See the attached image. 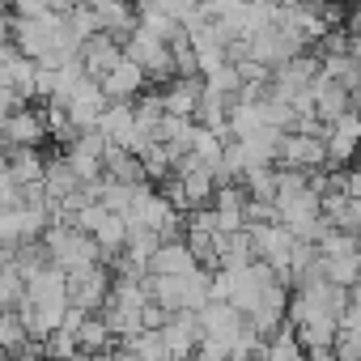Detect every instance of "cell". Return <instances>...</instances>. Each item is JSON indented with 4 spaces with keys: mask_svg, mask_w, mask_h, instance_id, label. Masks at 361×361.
Here are the masks:
<instances>
[{
    "mask_svg": "<svg viewBox=\"0 0 361 361\" xmlns=\"http://www.w3.org/2000/svg\"><path fill=\"white\" fill-rule=\"evenodd\" d=\"M161 336H166V348L174 353V361H183V357L200 353V344H204L200 310H174V314H170V323L161 327Z\"/></svg>",
    "mask_w": 361,
    "mask_h": 361,
    "instance_id": "obj_5",
    "label": "cell"
},
{
    "mask_svg": "<svg viewBox=\"0 0 361 361\" xmlns=\"http://www.w3.org/2000/svg\"><path fill=\"white\" fill-rule=\"evenodd\" d=\"M357 153H361V115L348 111V115H340L336 123H327V166L340 170V166H348Z\"/></svg>",
    "mask_w": 361,
    "mask_h": 361,
    "instance_id": "obj_8",
    "label": "cell"
},
{
    "mask_svg": "<svg viewBox=\"0 0 361 361\" xmlns=\"http://www.w3.org/2000/svg\"><path fill=\"white\" fill-rule=\"evenodd\" d=\"M132 353H140L145 361H174V353L166 348V336L161 331H140V336H128L123 340Z\"/></svg>",
    "mask_w": 361,
    "mask_h": 361,
    "instance_id": "obj_25",
    "label": "cell"
},
{
    "mask_svg": "<svg viewBox=\"0 0 361 361\" xmlns=\"http://www.w3.org/2000/svg\"><path fill=\"white\" fill-rule=\"evenodd\" d=\"M196 268H204V264L192 255L188 243H161V251H157L153 264H149V276H188V272H196Z\"/></svg>",
    "mask_w": 361,
    "mask_h": 361,
    "instance_id": "obj_14",
    "label": "cell"
},
{
    "mask_svg": "<svg viewBox=\"0 0 361 361\" xmlns=\"http://www.w3.org/2000/svg\"><path fill=\"white\" fill-rule=\"evenodd\" d=\"M81 188V178H77V170H73V161L60 153V157H51L47 161V174H43V192L51 196V204H60L64 196H73Z\"/></svg>",
    "mask_w": 361,
    "mask_h": 361,
    "instance_id": "obj_16",
    "label": "cell"
},
{
    "mask_svg": "<svg viewBox=\"0 0 361 361\" xmlns=\"http://www.w3.org/2000/svg\"><path fill=\"white\" fill-rule=\"evenodd\" d=\"M43 247L51 255V264H60L64 272H77V268H90V264H102V247L94 234L77 230V226H64L56 221L47 234H43Z\"/></svg>",
    "mask_w": 361,
    "mask_h": 361,
    "instance_id": "obj_1",
    "label": "cell"
},
{
    "mask_svg": "<svg viewBox=\"0 0 361 361\" xmlns=\"http://www.w3.org/2000/svg\"><path fill=\"white\" fill-rule=\"evenodd\" d=\"M136 188L140 183H115V178H106V183H102V204L111 213H123L128 217V209L136 204Z\"/></svg>",
    "mask_w": 361,
    "mask_h": 361,
    "instance_id": "obj_27",
    "label": "cell"
},
{
    "mask_svg": "<svg viewBox=\"0 0 361 361\" xmlns=\"http://www.w3.org/2000/svg\"><path fill=\"white\" fill-rule=\"evenodd\" d=\"M344 196L361 204V166H353V170H344Z\"/></svg>",
    "mask_w": 361,
    "mask_h": 361,
    "instance_id": "obj_30",
    "label": "cell"
},
{
    "mask_svg": "<svg viewBox=\"0 0 361 361\" xmlns=\"http://www.w3.org/2000/svg\"><path fill=\"white\" fill-rule=\"evenodd\" d=\"M64 106H68V115H73V128H77V132H90V128H98V119H102V111L111 106V98H106V90H102L98 77H85V81L77 85V94H73Z\"/></svg>",
    "mask_w": 361,
    "mask_h": 361,
    "instance_id": "obj_6",
    "label": "cell"
},
{
    "mask_svg": "<svg viewBox=\"0 0 361 361\" xmlns=\"http://www.w3.org/2000/svg\"><path fill=\"white\" fill-rule=\"evenodd\" d=\"M77 340H81V348H85V357H94V353H106L119 336L111 331V323L102 319V314H90L85 319V327L77 331Z\"/></svg>",
    "mask_w": 361,
    "mask_h": 361,
    "instance_id": "obj_21",
    "label": "cell"
},
{
    "mask_svg": "<svg viewBox=\"0 0 361 361\" xmlns=\"http://www.w3.org/2000/svg\"><path fill=\"white\" fill-rule=\"evenodd\" d=\"M217 255H221V268H247V264H255L251 230H243V234H221V238H217Z\"/></svg>",
    "mask_w": 361,
    "mask_h": 361,
    "instance_id": "obj_19",
    "label": "cell"
},
{
    "mask_svg": "<svg viewBox=\"0 0 361 361\" xmlns=\"http://www.w3.org/2000/svg\"><path fill=\"white\" fill-rule=\"evenodd\" d=\"M251 230V243H255V259H264V264H272L281 276L289 272V264H293V251H298V234L285 226V221H264V226H247Z\"/></svg>",
    "mask_w": 361,
    "mask_h": 361,
    "instance_id": "obj_3",
    "label": "cell"
},
{
    "mask_svg": "<svg viewBox=\"0 0 361 361\" xmlns=\"http://www.w3.org/2000/svg\"><path fill=\"white\" fill-rule=\"evenodd\" d=\"M276 166H289V170H323V166H327V136H314V132H285Z\"/></svg>",
    "mask_w": 361,
    "mask_h": 361,
    "instance_id": "obj_4",
    "label": "cell"
},
{
    "mask_svg": "<svg viewBox=\"0 0 361 361\" xmlns=\"http://www.w3.org/2000/svg\"><path fill=\"white\" fill-rule=\"evenodd\" d=\"M353 111L361 115V90H353Z\"/></svg>",
    "mask_w": 361,
    "mask_h": 361,
    "instance_id": "obj_33",
    "label": "cell"
},
{
    "mask_svg": "<svg viewBox=\"0 0 361 361\" xmlns=\"http://www.w3.org/2000/svg\"><path fill=\"white\" fill-rule=\"evenodd\" d=\"M323 5H344V0H323Z\"/></svg>",
    "mask_w": 361,
    "mask_h": 361,
    "instance_id": "obj_34",
    "label": "cell"
},
{
    "mask_svg": "<svg viewBox=\"0 0 361 361\" xmlns=\"http://www.w3.org/2000/svg\"><path fill=\"white\" fill-rule=\"evenodd\" d=\"M247 5V0H204V13L209 18H230V13H238Z\"/></svg>",
    "mask_w": 361,
    "mask_h": 361,
    "instance_id": "obj_29",
    "label": "cell"
},
{
    "mask_svg": "<svg viewBox=\"0 0 361 361\" xmlns=\"http://www.w3.org/2000/svg\"><path fill=\"white\" fill-rule=\"evenodd\" d=\"M85 361H115V348H106V353H94V357H85Z\"/></svg>",
    "mask_w": 361,
    "mask_h": 361,
    "instance_id": "obj_31",
    "label": "cell"
},
{
    "mask_svg": "<svg viewBox=\"0 0 361 361\" xmlns=\"http://www.w3.org/2000/svg\"><path fill=\"white\" fill-rule=\"evenodd\" d=\"M51 136L47 128V111L39 106H26L18 115H5V149H39L43 140Z\"/></svg>",
    "mask_w": 361,
    "mask_h": 361,
    "instance_id": "obj_7",
    "label": "cell"
},
{
    "mask_svg": "<svg viewBox=\"0 0 361 361\" xmlns=\"http://www.w3.org/2000/svg\"><path fill=\"white\" fill-rule=\"evenodd\" d=\"M106 178H115V183H149V170L140 161V153H128V149H115L106 153Z\"/></svg>",
    "mask_w": 361,
    "mask_h": 361,
    "instance_id": "obj_18",
    "label": "cell"
},
{
    "mask_svg": "<svg viewBox=\"0 0 361 361\" xmlns=\"http://www.w3.org/2000/svg\"><path fill=\"white\" fill-rule=\"evenodd\" d=\"M310 98H314V115H319L323 123H336L340 115L353 111V90H344V85H340L336 77H327V73H319Z\"/></svg>",
    "mask_w": 361,
    "mask_h": 361,
    "instance_id": "obj_11",
    "label": "cell"
},
{
    "mask_svg": "<svg viewBox=\"0 0 361 361\" xmlns=\"http://www.w3.org/2000/svg\"><path fill=\"white\" fill-rule=\"evenodd\" d=\"M123 39H115V35H94L90 43H85V51H81V60H85V68H90V77H106L111 68H119L123 64Z\"/></svg>",
    "mask_w": 361,
    "mask_h": 361,
    "instance_id": "obj_13",
    "label": "cell"
},
{
    "mask_svg": "<svg viewBox=\"0 0 361 361\" xmlns=\"http://www.w3.org/2000/svg\"><path fill=\"white\" fill-rule=\"evenodd\" d=\"M161 243H166V238H161L157 230H132V238H128V251H123V255H128V259H136L140 268H149V264H153V255L161 251Z\"/></svg>",
    "mask_w": 361,
    "mask_h": 361,
    "instance_id": "obj_23",
    "label": "cell"
},
{
    "mask_svg": "<svg viewBox=\"0 0 361 361\" xmlns=\"http://www.w3.org/2000/svg\"><path fill=\"white\" fill-rule=\"evenodd\" d=\"M106 217H111V209H106L102 200H94V204H85V209L73 217V226H77V230H85V234H98Z\"/></svg>",
    "mask_w": 361,
    "mask_h": 361,
    "instance_id": "obj_28",
    "label": "cell"
},
{
    "mask_svg": "<svg viewBox=\"0 0 361 361\" xmlns=\"http://www.w3.org/2000/svg\"><path fill=\"white\" fill-rule=\"evenodd\" d=\"M161 98H166V111H170V115L196 119V111H200V102H204V77H174V81L161 90Z\"/></svg>",
    "mask_w": 361,
    "mask_h": 361,
    "instance_id": "obj_12",
    "label": "cell"
},
{
    "mask_svg": "<svg viewBox=\"0 0 361 361\" xmlns=\"http://www.w3.org/2000/svg\"><path fill=\"white\" fill-rule=\"evenodd\" d=\"M43 353H47V361H85V348H81V340H77L73 331L47 336V340H43Z\"/></svg>",
    "mask_w": 361,
    "mask_h": 361,
    "instance_id": "obj_24",
    "label": "cell"
},
{
    "mask_svg": "<svg viewBox=\"0 0 361 361\" xmlns=\"http://www.w3.org/2000/svg\"><path fill=\"white\" fill-rule=\"evenodd\" d=\"M0 77H5V90H18V94H26L30 102L39 98V60H35V56H26L18 43H5Z\"/></svg>",
    "mask_w": 361,
    "mask_h": 361,
    "instance_id": "obj_9",
    "label": "cell"
},
{
    "mask_svg": "<svg viewBox=\"0 0 361 361\" xmlns=\"http://www.w3.org/2000/svg\"><path fill=\"white\" fill-rule=\"evenodd\" d=\"M323 73L336 77L344 90H361V60L353 51H340V56H323Z\"/></svg>",
    "mask_w": 361,
    "mask_h": 361,
    "instance_id": "obj_22",
    "label": "cell"
},
{
    "mask_svg": "<svg viewBox=\"0 0 361 361\" xmlns=\"http://www.w3.org/2000/svg\"><path fill=\"white\" fill-rule=\"evenodd\" d=\"M0 340H5V353H9V357H18L35 336H30V327L22 323L18 310H5V323H0Z\"/></svg>",
    "mask_w": 361,
    "mask_h": 361,
    "instance_id": "obj_26",
    "label": "cell"
},
{
    "mask_svg": "<svg viewBox=\"0 0 361 361\" xmlns=\"http://www.w3.org/2000/svg\"><path fill=\"white\" fill-rule=\"evenodd\" d=\"M183 361H217V357H209V353H192V357H183Z\"/></svg>",
    "mask_w": 361,
    "mask_h": 361,
    "instance_id": "obj_32",
    "label": "cell"
},
{
    "mask_svg": "<svg viewBox=\"0 0 361 361\" xmlns=\"http://www.w3.org/2000/svg\"><path fill=\"white\" fill-rule=\"evenodd\" d=\"M0 174H9L22 188H35V183H43L47 161L39 157V149H5V170Z\"/></svg>",
    "mask_w": 361,
    "mask_h": 361,
    "instance_id": "obj_15",
    "label": "cell"
},
{
    "mask_svg": "<svg viewBox=\"0 0 361 361\" xmlns=\"http://www.w3.org/2000/svg\"><path fill=\"white\" fill-rule=\"evenodd\" d=\"M259 361H310V353H306V344L298 340V331H293V323L281 331V336H272L268 344H264V357Z\"/></svg>",
    "mask_w": 361,
    "mask_h": 361,
    "instance_id": "obj_20",
    "label": "cell"
},
{
    "mask_svg": "<svg viewBox=\"0 0 361 361\" xmlns=\"http://www.w3.org/2000/svg\"><path fill=\"white\" fill-rule=\"evenodd\" d=\"M98 238V247H102V264H115L123 251H128V238H132V226H128V217L123 213H111L106 221H102V230L94 234Z\"/></svg>",
    "mask_w": 361,
    "mask_h": 361,
    "instance_id": "obj_17",
    "label": "cell"
},
{
    "mask_svg": "<svg viewBox=\"0 0 361 361\" xmlns=\"http://www.w3.org/2000/svg\"><path fill=\"white\" fill-rule=\"evenodd\" d=\"M149 85H153V81H149V73H145L132 56H123V64H119V68H111V73L102 77V90H106V98H111V102H132V98H140Z\"/></svg>",
    "mask_w": 361,
    "mask_h": 361,
    "instance_id": "obj_10",
    "label": "cell"
},
{
    "mask_svg": "<svg viewBox=\"0 0 361 361\" xmlns=\"http://www.w3.org/2000/svg\"><path fill=\"white\" fill-rule=\"evenodd\" d=\"M298 56H306V43H302L298 35H289V30L281 26V18H276L272 26H264L259 35L247 39V60H259V64H268L272 73L285 68V64L298 60Z\"/></svg>",
    "mask_w": 361,
    "mask_h": 361,
    "instance_id": "obj_2",
    "label": "cell"
}]
</instances>
